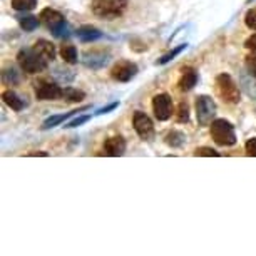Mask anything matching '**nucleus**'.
<instances>
[{
	"label": "nucleus",
	"instance_id": "obj_24",
	"mask_svg": "<svg viewBox=\"0 0 256 256\" xmlns=\"http://www.w3.org/2000/svg\"><path fill=\"white\" fill-rule=\"evenodd\" d=\"M40 18V17H38ZM38 18L36 16H26V17H18V26H20L26 32H32L38 27Z\"/></svg>",
	"mask_w": 256,
	"mask_h": 256
},
{
	"label": "nucleus",
	"instance_id": "obj_21",
	"mask_svg": "<svg viewBox=\"0 0 256 256\" xmlns=\"http://www.w3.org/2000/svg\"><path fill=\"white\" fill-rule=\"evenodd\" d=\"M186 47H188V44H181V46L174 47V49L169 50L168 54H164V56L161 57V59H158V60H156V66H164V64H168V62L174 60V57L180 56L182 50H186Z\"/></svg>",
	"mask_w": 256,
	"mask_h": 256
},
{
	"label": "nucleus",
	"instance_id": "obj_29",
	"mask_svg": "<svg viewBox=\"0 0 256 256\" xmlns=\"http://www.w3.org/2000/svg\"><path fill=\"white\" fill-rule=\"evenodd\" d=\"M2 77H4V82H6V84H17L18 82V76L14 69H6Z\"/></svg>",
	"mask_w": 256,
	"mask_h": 256
},
{
	"label": "nucleus",
	"instance_id": "obj_3",
	"mask_svg": "<svg viewBox=\"0 0 256 256\" xmlns=\"http://www.w3.org/2000/svg\"><path fill=\"white\" fill-rule=\"evenodd\" d=\"M17 60H18V64H20L22 70L27 72V74H37V72L46 70L47 66H49V60L44 59L34 47L22 49L17 54Z\"/></svg>",
	"mask_w": 256,
	"mask_h": 256
},
{
	"label": "nucleus",
	"instance_id": "obj_10",
	"mask_svg": "<svg viewBox=\"0 0 256 256\" xmlns=\"http://www.w3.org/2000/svg\"><path fill=\"white\" fill-rule=\"evenodd\" d=\"M138 66L131 60H119L110 70V77L118 82H129L138 76Z\"/></svg>",
	"mask_w": 256,
	"mask_h": 256
},
{
	"label": "nucleus",
	"instance_id": "obj_15",
	"mask_svg": "<svg viewBox=\"0 0 256 256\" xmlns=\"http://www.w3.org/2000/svg\"><path fill=\"white\" fill-rule=\"evenodd\" d=\"M76 36L79 37L80 42H96L99 38H102L104 34L92 26H82L76 30Z\"/></svg>",
	"mask_w": 256,
	"mask_h": 256
},
{
	"label": "nucleus",
	"instance_id": "obj_5",
	"mask_svg": "<svg viewBox=\"0 0 256 256\" xmlns=\"http://www.w3.org/2000/svg\"><path fill=\"white\" fill-rule=\"evenodd\" d=\"M216 89L220 98L228 104H238L241 100V92L238 84L233 80L230 74H220L216 77Z\"/></svg>",
	"mask_w": 256,
	"mask_h": 256
},
{
	"label": "nucleus",
	"instance_id": "obj_32",
	"mask_svg": "<svg viewBox=\"0 0 256 256\" xmlns=\"http://www.w3.org/2000/svg\"><path fill=\"white\" fill-rule=\"evenodd\" d=\"M119 108V100L118 102H110L109 106H106V108H100L98 112H96V116H102V114H109V112H112V110H116Z\"/></svg>",
	"mask_w": 256,
	"mask_h": 256
},
{
	"label": "nucleus",
	"instance_id": "obj_35",
	"mask_svg": "<svg viewBox=\"0 0 256 256\" xmlns=\"http://www.w3.org/2000/svg\"><path fill=\"white\" fill-rule=\"evenodd\" d=\"M248 2H251V0H248Z\"/></svg>",
	"mask_w": 256,
	"mask_h": 256
},
{
	"label": "nucleus",
	"instance_id": "obj_30",
	"mask_svg": "<svg viewBox=\"0 0 256 256\" xmlns=\"http://www.w3.org/2000/svg\"><path fill=\"white\" fill-rule=\"evenodd\" d=\"M246 70H248V74L256 77V56L246 57Z\"/></svg>",
	"mask_w": 256,
	"mask_h": 256
},
{
	"label": "nucleus",
	"instance_id": "obj_12",
	"mask_svg": "<svg viewBox=\"0 0 256 256\" xmlns=\"http://www.w3.org/2000/svg\"><path fill=\"white\" fill-rule=\"evenodd\" d=\"M86 67L89 69H102V67L109 62V54H104L100 50H88L84 54V59H82Z\"/></svg>",
	"mask_w": 256,
	"mask_h": 256
},
{
	"label": "nucleus",
	"instance_id": "obj_26",
	"mask_svg": "<svg viewBox=\"0 0 256 256\" xmlns=\"http://www.w3.org/2000/svg\"><path fill=\"white\" fill-rule=\"evenodd\" d=\"M90 118L92 116L90 114H86V116H79V118H76V119H72V120H69L64 128H67V129H74V128H79V126H82V124H86V122H89L90 120Z\"/></svg>",
	"mask_w": 256,
	"mask_h": 256
},
{
	"label": "nucleus",
	"instance_id": "obj_18",
	"mask_svg": "<svg viewBox=\"0 0 256 256\" xmlns=\"http://www.w3.org/2000/svg\"><path fill=\"white\" fill-rule=\"evenodd\" d=\"M164 142L168 144L169 148H182L186 144V134L181 131H169L164 138Z\"/></svg>",
	"mask_w": 256,
	"mask_h": 256
},
{
	"label": "nucleus",
	"instance_id": "obj_27",
	"mask_svg": "<svg viewBox=\"0 0 256 256\" xmlns=\"http://www.w3.org/2000/svg\"><path fill=\"white\" fill-rule=\"evenodd\" d=\"M244 24L246 27L251 28V30H256V8H250L244 16Z\"/></svg>",
	"mask_w": 256,
	"mask_h": 256
},
{
	"label": "nucleus",
	"instance_id": "obj_22",
	"mask_svg": "<svg viewBox=\"0 0 256 256\" xmlns=\"http://www.w3.org/2000/svg\"><path fill=\"white\" fill-rule=\"evenodd\" d=\"M84 98H86V92H82V90L74 89V88H66L64 94H62V99H66L67 102H80Z\"/></svg>",
	"mask_w": 256,
	"mask_h": 256
},
{
	"label": "nucleus",
	"instance_id": "obj_28",
	"mask_svg": "<svg viewBox=\"0 0 256 256\" xmlns=\"http://www.w3.org/2000/svg\"><path fill=\"white\" fill-rule=\"evenodd\" d=\"M194 156H204V158H220L221 154L211 148H198L194 151Z\"/></svg>",
	"mask_w": 256,
	"mask_h": 256
},
{
	"label": "nucleus",
	"instance_id": "obj_19",
	"mask_svg": "<svg viewBox=\"0 0 256 256\" xmlns=\"http://www.w3.org/2000/svg\"><path fill=\"white\" fill-rule=\"evenodd\" d=\"M240 80H241V86H243L244 92L248 94L251 99L256 100V77H253L251 74L248 77V76H246V72H243L241 77H240Z\"/></svg>",
	"mask_w": 256,
	"mask_h": 256
},
{
	"label": "nucleus",
	"instance_id": "obj_7",
	"mask_svg": "<svg viewBox=\"0 0 256 256\" xmlns=\"http://www.w3.org/2000/svg\"><path fill=\"white\" fill-rule=\"evenodd\" d=\"M34 90H36V96L38 100H56V99H60L62 94H64V89H62L59 84L46 80V79H38L36 84H34Z\"/></svg>",
	"mask_w": 256,
	"mask_h": 256
},
{
	"label": "nucleus",
	"instance_id": "obj_17",
	"mask_svg": "<svg viewBox=\"0 0 256 256\" xmlns=\"http://www.w3.org/2000/svg\"><path fill=\"white\" fill-rule=\"evenodd\" d=\"M2 99H4V102H6L8 108L14 109V110H22V109H26V106L27 102L24 100L20 96L16 94L14 90H6V92L2 94Z\"/></svg>",
	"mask_w": 256,
	"mask_h": 256
},
{
	"label": "nucleus",
	"instance_id": "obj_25",
	"mask_svg": "<svg viewBox=\"0 0 256 256\" xmlns=\"http://www.w3.org/2000/svg\"><path fill=\"white\" fill-rule=\"evenodd\" d=\"M190 120V106L186 100H182L178 108V122H188Z\"/></svg>",
	"mask_w": 256,
	"mask_h": 256
},
{
	"label": "nucleus",
	"instance_id": "obj_6",
	"mask_svg": "<svg viewBox=\"0 0 256 256\" xmlns=\"http://www.w3.org/2000/svg\"><path fill=\"white\" fill-rule=\"evenodd\" d=\"M216 102L211 99V96H198L196 99V119L200 126H211V120L216 116Z\"/></svg>",
	"mask_w": 256,
	"mask_h": 256
},
{
	"label": "nucleus",
	"instance_id": "obj_4",
	"mask_svg": "<svg viewBox=\"0 0 256 256\" xmlns=\"http://www.w3.org/2000/svg\"><path fill=\"white\" fill-rule=\"evenodd\" d=\"M211 138L218 146H234L236 132L234 126L226 119H216L211 122Z\"/></svg>",
	"mask_w": 256,
	"mask_h": 256
},
{
	"label": "nucleus",
	"instance_id": "obj_9",
	"mask_svg": "<svg viewBox=\"0 0 256 256\" xmlns=\"http://www.w3.org/2000/svg\"><path fill=\"white\" fill-rule=\"evenodd\" d=\"M152 110L158 120H168L172 114V99L171 96L162 92L152 98Z\"/></svg>",
	"mask_w": 256,
	"mask_h": 256
},
{
	"label": "nucleus",
	"instance_id": "obj_16",
	"mask_svg": "<svg viewBox=\"0 0 256 256\" xmlns=\"http://www.w3.org/2000/svg\"><path fill=\"white\" fill-rule=\"evenodd\" d=\"M34 49H36L38 54H40L44 59H47L49 62H52L56 59V47L52 42L49 40H44V38H40V40H37L36 44H34Z\"/></svg>",
	"mask_w": 256,
	"mask_h": 256
},
{
	"label": "nucleus",
	"instance_id": "obj_33",
	"mask_svg": "<svg viewBox=\"0 0 256 256\" xmlns=\"http://www.w3.org/2000/svg\"><path fill=\"white\" fill-rule=\"evenodd\" d=\"M244 47H246L248 50L253 52V54H256V34H254V36H251V37L246 38Z\"/></svg>",
	"mask_w": 256,
	"mask_h": 256
},
{
	"label": "nucleus",
	"instance_id": "obj_1",
	"mask_svg": "<svg viewBox=\"0 0 256 256\" xmlns=\"http://www.w3.org/2000/svg\"><path fill=\"white\" fill-rule=\"evenodd\" d=\"M94 16L104 20H114L120 17L128 8V0H92L90 4Z\"/></svg>",
	"mask_w": 256,
	"mask_h": 256
},
{
	"label": "nucleus",
	"instance_id": "obj_20",
	"mask_svg": "<svg viewBox=\"0 0 256 256\" xmlns=\"http://www.w3.org/2000/svg\"><path fill=\"white\" fill-rule=\"evenodd\" d=\"M60 57L67 62V64H77V60H79L77 49L70 44H66L60 47Z\"/></svg>",
	"mask_w": 256,
	"mask_h": 256
},
{
	"label": "nucleus",
	"instance_id": "obj_14",
	"mask_svg": "<svg viewBox=\"0 0 256 256\" xmlns=\"http://www.w3.org/2000/svg\"><path fill=\"white\" fill-rule=\"evenodd\" d=\"M198 79H200V77H198L196 69H192V67H184V69H182L181 79L178 82L180 90H182V92H190V90L198 84Z\"/></svg>",
	"mask_w": 256,
	"mask_h": 256
},
{
	"label": "nucleus",
	"instance_id": "obj_31",
	"mask_svg": "<svg viewBox=\"0 0 256 256\" xmlns=\"http://www.w3.org/2000/svg\"><path fill=\"white\" fill-rule=\"evenodd\" d=\"M246 154L248 156H253V158H256V138H251L248 142H246Z\"/></svg>",
	"mask_w": 256,
	"mask_h": 256
},
{
	"label": "nucleus",
	"instance_id": "obj_34",
	"mask_svg": "<svg viewBox=\"0 0 256 256\" xmlns=\"http://www.w3.org/2000/svg\"><path fill=\"white\" fill-rule=\"evenodd\" d=\"M28 156H49L47 152H44V151H37V152H28Z\"/></svg>",
	"mask_w": 256,
	"mask_h": 256
},
{
	"label": "nucleus",
	"instance_id": "obj_2",
	"mask_svg": "<svg viewBox=\"0 0 256 256\" xmlns=\"http://www.w3.org/2000/svg\"><path fill=\"white\" fill-rule=\"evenodd\" d=\"M40 20L50 28L52 36L57 38H67L70 36V27L66 22V17L54 8H44L40 12Z\"/></svg>",
	"mask_w": 256,
	"mask_h": 256
},
{
	"label": "nucleus",
	"instance_id": "obj_13",
	"mask_svg": "<svg viewBox=\"0 0 256 256\" xmlns=\"http://www.w3.org/2000/svg\"><path fill=\"white\" fill-rule=\"evenodd\" d=\"M104 151L110 158H119L126 152V139L122 136H114L109 138L104 142Z\"/></svg>",
	"mask_w": 256,
	"mask_h": 256
},
{
	"label": "nucleus",
	"instance_id": "obj_11",
	"mask_svg": "<svg viewBox=\"0 0 256 256\" xmlns=\"http://www.w3.org/2000/svg\"><path fill=\"white\" fill-rule=\"evenodd\" d=\"M88 109H90V106H84V108L69 110V112H66V114L50 116V118H47L44 122H42L40 129H42V131H47V129H52V128H56V126H60L62 122H66V120L69 119V118H74V116H77L79 112H84V110H88Z\"/></svg>",
	"mask_w": 256,
	"mask_h": 256
},
{
	"label": "nucleus",
	"instance_id": "obj_23",
	"mask_svg": "<svg viewBox=\"0 0 256 256\" xmlns=\"http://www.w3.org/2000/svg\"><path fill=\"white\" fill-rule=\"evenodd\" d=\"M37 7V0H12V8L17 12H30Z\"/></svg>",
	"mask_w": 256,
	"mask_h": 256
},
{
	"label": "nucleus",
	"instance_id": "obj_8",
	"mask_svg": "<svg viewBox=\"0 0 256 256\" xmlns=\"http://www.w3.org/2000/svg\"><path fill=\"white\" fill-rule=\"evenodd\" d=\"M132 124H134V129H136L138 136L141 138L142 141H152L154 136H156L152 120L149 119L148 114L141 112V110H136V112H134Z\"/></svg>",
	"mask_w": 256,
	"mask_h": 256
}]
</instances>
